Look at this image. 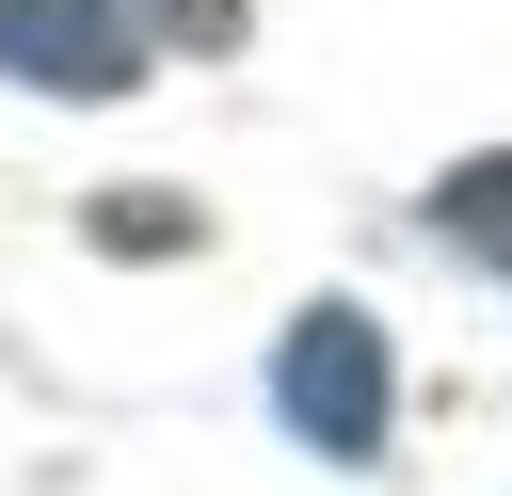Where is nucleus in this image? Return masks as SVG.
<instances>
[{
  "mask_svg": "<svg viewBox=\"0 0 512 496\" xmlns=\"http://www.w3.org/2000/svg\"><path fill=\"white\" fill-rule=\"evenodd\" d=\"M272 416H288L304 448L368 464V448H384V416H400V368H384V320H368V304H304V320L272 336Z\"/></svg>",
  "mask_w": 512,
  "mask_h": 496,
  "instance_id": "f257e3e1",
  "label": "nucleus"
},
{
  "mask_svg": "<svg viewBox=\"0 0 512 496\" xmlns=\"http://www.w3.org/2000/svg\"><path fill=\"white\" fill-rule=\"evenodd\" d=\"M0 80H32V96H128L144 80V16L128 0H0Z\"/></svg>",
  "mask_w": 512,
  "mask_h": 496,
  "instance_id": "f03ea898",
  "label": "nucleus"
},
{
  "mask_svg": "<svg viewBox=\"0 0 512 496\" xmlns=\"http://www.w3.org/2000/svg\"><path fill=\"white\" fill-rule=\"evenodd\" d=\"M432 224H448V256H480V272H512V144H480V160H448V176H432Z\"/></svg>",
  "mask_w": 512,
  "mask_h": 496,
  "instance_id": "7ed1b4c3",
  "label": "nucleus"
},
{
  "mask_svg": "<svg viewBox=\"0 0 512 496\" xmlns=\"http://www.w3.org/2000/svg\"><path fill=\"white\" fill-rule=\"evenodd\" d=\"M160 16H176V32H208V48L240 32V0H160Z\"/></svg>",
  "mask_w": 512,
  "mask_h": 496,
  "instance_id": "20e7f679",
  "label": "nucleus"
}]
</instances>
